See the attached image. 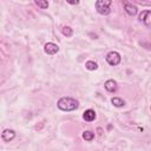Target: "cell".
Returning a JSON list of instances; mask_svg holds the SVG:
<instances>
[{"mask_svg":"<svg viewBox=\"0 0 151 151\" xmlns=\"http://www.w3.org/2000/svg\"><path fill=\"white\" fill-rule=\"evenodd\" d=\"M14 137H15V132H14L13 130H11V129H6V130H4L2 133H1V138H2V140L6 142V143L13 140Z\"/></svg>","mask_w":151,"mask_h":151,"instance_id":"obj_6","label":"cell"},{"mask_svg":"<svg viewBox=\"0 0 151 151\" xmlns=\"http://www.w3.org/2000/svg\"><path fill=\"white\" fill-rule=\"evenodd\" d=\"M35 5L39 6L42 9H46L48 7V2L47 1H41V0H35Z\"/></svg>","mask_w":151,"mask_h":151,"instance_id":"obj_14","label":"cell"},{"mask_svg":"<svg viewBox=\"0 0 151 151\" xmlns=\"http://www.w3.org/2000/svg\"><path fill=\"white\" fill-rule=\"evenodd\" d=\"M111 103H112V105L116 106V107H123V106L125 105V101H124L122 98H119V97H113V98L111 99Z\"/></svg>","mask_w":151,"mask_h":151,"instance_id":"obj_10","label":"cell"},{"mask_svg":"<svg viewBox=\"0 0 151 151\" xmlns=\"http://www.w3.org/2000/svg\"><path fill=\"white\" fill-rule=\"evenodd\" d=\"M105 59H106L107 64L111 65V66H117V65L122 61V57H120V54H119L118 52H116V51H111V52H109V53L106 54Z\"/></svg>","mask_w":151,"mask_h":151,"instance_id":"obj_3","label":"cell"},{"mask_svg":"<svg viewBox=\"0 0 151 151\" xmlns=\"http://www.w3.org/2000/svg\"><path fill=\"white\" fill-rule=\"evenodd\" d=\"M57 106H58L59 110L68 112V111L77 110L79 107V101L74 98H71V97H63L58 100Z\"/></svg>","mask_w":151,"mask_h":151,"instance_id":"obj_1","label":"cell"},{"mask_svg":"<svg viewBox=\"0 0 151 151\" xmlns=\"http://www.w3.org/2000/svg\"><path fill=\"white\" fill-rule=\"evenodd\" d=\"M111 4H112L111 0H98L96 1V9L99 14L107 15L111 13V8H110Z\"/></svg>","mask_w":151,"mask_h":151,"instance_id":"obj_2","label":"cell"},{"mask_svg":"<svg viewBox=\"0 0 151 151\" xmlns=\"http://www.w3.org/2000/svg\"><path fill=\"white\" fill-rule=\"evenodd\" d=\"M67 2H68L70 5H78V4H79V1H78V0H76V1H74V0H68Z\"/></svg>","mask_w":151,"mask_h":151,"instance_id":"obj_15","label":"cell"},{"mask_svg":"<svg viewBox=\"0 0 151 151\" xmlns=\"http://www.w3.org/2000/svg\"><path fill=\"white\" fill-rule=\"evenodd\" d=\"M44 51H45V53L52 55V54H55V53L59 52V46L57 44H54V42H47L44 46Z\"/></svg>","mask_w":151,"mask_h":151,"instance_id":"obj_4","label":"cell"},{"mask_svg":"<svg viewBox=\"0 0 151 151\" xmlns=\"http://www.w3.org/2000/svg\"><path fill=\"white\" fill-rule=\"evenodd\" d=\"M85 67H86L88 71H94V70L98 68V65H97L96 61H93V60H88V61L85 63Z\"/></svg>","mask_w":151,"mask_h":151,"instance_id":"obj_11","label":"cell"},{"mask_svg":"<svg viewBox=\"0 0 151 151\" xmlns=\"http://www.w3.org/2000/svg\"><path fill=\"white\" fill-rule=\"evenodd\" d=\"M83 138L85 139V140H87V142H91L93 138H94V133L92 132V131H84L83 132Z\"/></svg>","mask_w":151,"mask_h":151,"instance_id":"obj_13","label":"cell"},{"mask_svg":"<svg viewBox=\"0 0 151 151\" xmlns=\"http://www.w3.org/2000/svg\"><path fill=\"white\" fill-rule=\"evenodd\" d=\"M139 20L143 21L145 24V26H150V22H151V11L150 9H146V11H143L140 14H139Z\"/></svg>","mask_w":151,"mask_h":151,"instance_id":"obj_5","label":"cell"},{"mask_svg":"<svg viewBox=\"0 0 151 151\" xmlns=\"http://www.w3.org/2000/svg\"><path fill=\"white\" fill-rule=\"evenodd\" d=\"M61 33H63L65 37L70 38V37L73 35V29H72L71 27H68V26H64V27L61 28Z\"/></svg>","mask_w":151,"mask_h":151,"instance_id":"obj_12","label":"cell"},{"mask_svg":"<svg viewBox=\"0 0 151 151\" xmlns=\"http://www.w3.org/2000/svg\"><path fill=\"white\" fill-rule=\"evenodd\" d=\"M104 86H105L106 91H109V92H116V91H117V87H118L116 80H113V79L106 80L105 84H104Z\"/></svg>","mask_w":151,"mask_h":151,"instance_id":"obj_8","label":"cell"},{"mask_svg":"<svg viewBox=\"0 0 151 151\" xmlns=\"http://www.w3.org/2000/svg\"><path fill=\"white\" fill-rule=\"evenodd\" d=\"M124 9H125V12L130 15V17H133V15H136L137 14V7L134 6V5H132V4H130V2H124Z\"/></svg>","mask_w":151,"mask_h":151,"instance_id":"obj_7","label":"cell"},{"mask_svg":"<svg viewBox=\"0 0 151 151\" xmlns=\"http://www.w3.org/2000/svg\"><path fill=\"white\" fill-rule=\"evenodd\" d=\"M83 118H84V120H86V122H92V120H94V119H96V112H94V110H92V109L86 110V111L83 113Z\"/></svg>","mask_w":151,"mask_h":151,"instance_id":"obj_9","label":"cell"}]
</instances>
